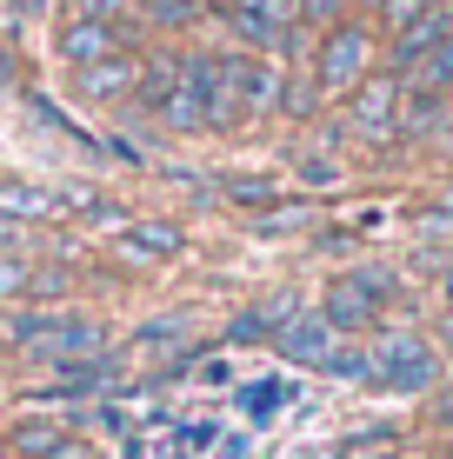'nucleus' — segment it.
I'll return each mask as SVG.
<instances>
[{"label": "nucleus", "instance_id": "f257e3e1", "mask_svg": "<svg viewBox=\"0 0 453 459\" xmlns=\"http://www.w3.org/2000/svg\"><path fill=\"white\" fill-rule=\"evenodd\" d=\"M7 346H21L40 367H81V359H100V326L81 313H21L7 326Z\"/></svg>", "mask_w": 453, "mask_h": 459}, {"label": "nucleus", "instance_id": "f03ea898", "mask_svg": "<svg viewBox=\"0 0 453 459\" xmlns=\"http://www.w3.org/2000/svg\"><path fill=\"white\" fill-rule=\"evenodd\" d=\"M260 107H274V74L260 60H213V120L227 126Z\"/></svg>", "mask_w": 453, "mask_h": 459}, {"label": "nucleus", "instance_id": "7ed1b4c3", "mask_svg": "<svg viewBox=\"0 0 453 459\" xmlns=\"http://www.w3.org/2000/svg\"><path fill=\"white\" fill-rule=\"evenodd\" d=\"M394 293V280L387 273H347V280H334V293H327V326L334 333H361V326L380 313V299Z\"/></svg>", "mask_w": 453, "mask_h": 459}, {"label": "nucleus", "instance_id": "20e7f679", "mask_svg": "<svg viewBox=\"0 0 453 459\" xmlns=\"http://www.w3.org/2000/svg\"><path fill=\"white\" fill-rule=\"evenodd\" d=\"M367 359H373V379H380V386H400V393H414V386L433 379V346L420 333H387Z\"/></svg>", "mask_w": 453, "mask_h": 459}, {"label": "nucleus", "instance_id": "39448f33", "mask_svg": "<svg viewBox=\"0 0 453 459\" xmlns=\"http://www.w3.org/2000/svg\"><path fill=\"white\" fill-rule=\"evenodd\" d=\"M274 346L293 359V367H327V359L340 353V333L327 326V313H301V320H293V326H287V333H280Z\"/></svg>", "mask_w": 453, "mask_h": 459}, {"label": "nucleus", "instance_id": "423d86ee", "mask_svg": "<svg viewBox=\"0 0 453 459\" xmlns=\"http://www.w3.org/2000/svg\"><path fill=\"white\" fill-rule=\"evenodd\" d=\"M361 67H367V34H361V27H334L327 47H320V87H334V93L353 87Z\"/></svg>", "mask_w": 453, "mask_h": 459}, {"label": "nucleus", "instance_id": "0eeeda50", "mask_svg": "<svg viewBox=\"0 0 453 459\" xmlns=\"http://www.w3.org/2000/svg\"><path fill=\"white\" fill-rule=\"evenodd\" d=\"M114 54H120V27H107V21H67L60 27V60L74 74L93 67V60H114Z\"/></svg>", "mask_w": 453, "mask_h": 459}, {"label": "nucleus", "instance_id": "6e6552de", "mask_svg": "<svg viewBox=\"0 0 453 459\" xmlns=\"http://www.w3.org/2000/svg\"><path fill=\"white\" fill-rule=\"evenodd\" d=\"M453 40V13L447 7H427L420 21L400 27V40H394V67H414V60H433L440 47Z\"/></svg>", "mask_w": 453, "mask_h": 459}, {"label": "nucleus", "instance_id": "1a4fd4ad", "mask_svg": "<svg viewBox=\"0 0 453 459\" xmlns=\"http://www.w3.org/2000/svg\"><path fill=\"white\" fill-rule=\"evenodd\" d=\"M127 87H140V67L127 54H114V60H93V67H81L74 74V93L81 100H120Z\"/></svg>", "mask_w": 453, "mask_h": 459}, {"label": "nucleus", "instance_id": "9d476101", "mask_svg": "<svg viewBox=\"0 0 453 459\" xmlns=\"http://www.w3.org/2000/svg\"><path fill=\"white\" fill-rule=\"evenodd\" d=\"M293 320H301V299H293V293H274V299H260L254 313H240V320L227 326V340H267V333L280 340Z\"/></svg>", "mask_w": 453, "mask_h": 459}, {"label": "nucleus", "instance_id": "9b49d317", "mask_svg": "<svg viewBox=\"0 0 453 459\" xmlns=\"http://www.w3.org/2000/svg\"><path fill=\"white\" fill-rule=\"evenodd\" d=\"M67 200L60 194H47V186H34V180H0V213L21 227V220H54Z\"/></svg>", "mask_w": 453, "mask_h": 459}, {"label": "nucleus", "instance_id": "f8f14e48", "mask_svg": "<svg viewBox=\"0 0 453 459\" xmlns=\"http://www.w3.org/2000/svg\"><path fill=\"white\" fill-rule=\"evenodd\" d=\"M60 446H67V426L60 420H13L7 426V453L13 459H54Z\"/></svg>", "mask_w": 453, "mask_h": 459}, {"label": "nucleus", "instance_id": "ddd939ff", "mask_svg": "<svg viewBox=\"0 0 453 459\" xmlns=\"http://www.w3.org/2000/svg\"><path fill=\"white\" fill-rule=\"evenodd\" d=\"M394 100H400V87H394V81H367V87H361V100H353V126L380 140L387 126H394Z\"/></svg>", "mask_w": 453, "mask_h": 459}, {"label": "nucleus", "instance_id": "4468645a", "mask_svg": "<svg viewBox=\"0 0 453 459\" xmlns=\"http://www.w3.org/2000/svg\"><path fill=\"white\" fill-rule=\"evenodd\" d=\"M127 253L167 260V253H180V227H167V220H140V227H127Z\"/></svg>", "mask_w": 453, "mask_h": 459}, {"label": "nucleus", "instance_id": "2eb2a0df", "mask_svg": "<svg viewBox=\"0 0 453 459\" xmlns=\"http://www.w3.org/2000/svg\"><path fill=\"white\" fill-rule=\"evenodd\" d=\"M447 87H453V40L433 60H420V93H447Z\"/></svg>", "mask_w": 453, "mask_h": 459}, {"label": "nucleus", "instance_id": "dca6fc26", "mask_svg": "<svg viewBox=\"0 0 453 459\" xmlns=\"http://www.w3.org/2000/svg\"><path fill=\"white\" fill-rule=\"evenodd\" d=\"M187 333V313H167V320H147L140 326V353H147V346H174Z\"/></svg>", "mask_w": 453, "mask_h": 459}, {"label": "nucleus", "instance_id": "f3484780", "mask_svg": "<svg viewBox=\"0 0 453 459\" xmlns=\"http://www.w3.org/2000/svg\"><path fill=\"white\" fill-rule=\"evenodd\" d=\"M127 7H134V0H81V21H107V27H114Z\"/></svg>", "mask_w": 453, "mask_h": 459}, {"label": "nucleus", "instance_id": "a211bd4d", "mask_svg": "<svg viewBox=\"0 0 453 459\" xmlns=\"http://www.w3.org/2000/svg\"><path fill=\"white\" fill-rule=\"evenodd\" d=\"M287 227H307V207H274L260 220V233H287Z\"/></svg>", "mask_w": 453, "mask_h": 459}, {"label": "nucleus", "instance_id": "6ab92c4d", "mask_svg": "<svg viewBox=\"0 0 453 459\" xmlns=\"http://www.w3.org/2000/svg\"><path fill=\"white\" fill-rule=\"evenodd\" d=\"M233 200H247V207H267L274 186H267V180H233Z\"/></svg>", "mask_w": 453, "mask_h": 459}, {"label": "nucleus", "instance_id": "aec40b11", "mask_svg": "<svg viewBox=\"0 0 453 459\" xmlns=\"http://www.w3.org/2000/svg\"><path fill=\"white\" fill-rule=\"evenodd\" d=\"M153 21H161V27H174V21H187V13H194V0H153Z\"/></svg>", "mask_w": 453, "mask_h": 459}, {"label": "nucleus", "instance_id": "412c9836", "mask_svg": "<svg viewBox=\"0 0 453 459\" xmlns=\"http://www.w3.org/2000/svg\"><path fill=\"white\" fill-rule=\"evenodd\" d=\"M7 293H27V266L21 260H0V299Z\"/></svg>", "mask_w": 453, "mask_h": 459}, {"label": "nucleus", "instance_id": "4be33fe9", "mask_svg": "<svg viewBox=\"0 0 453 459\" xmlns=\"http://www.w3.org/2000/svg\"><path fill=\"white\" fill-rule=\"evenodd\" d=\"M433 0H387V13H394V27H407V21H420Z\"/></svg>", "mask_w": 453, "mask_h": 459}, {"label": "nucleus", "instance_id": "5701e85b", "mask_svg": "<svg viewBox=\"0 0 453 459\" xmlns=\"http://www.w3.org/2000/svg\"><path fill=\"white\" fill-rule=\"evenodd\" d=\"M13 253H21V227H13V220L0 213V260H13Z\"/></svg>", "mask_w": 453, "mask_h": 459}, {"label": "nucleus", "instance_id": "b1692460", "mask_svg": "<svg viewBox=\"0 0 453 459\" xmlns=\"http://www.w3.org/2000/svg\"><path fill=\"white\" fill-rule=\"evenodd\" d=\"M334 7H340V0H301V13H307V21H327Z\"/></svg>", "mask_w": 453, "mask_h": 459}, {"label": "nucleus", "instance_id": "393cba45", "mask_svg": "<svg viewBox=\"0 0 453 459\" xmlns=\"http://www.w3.org/2000/svg\"><path fill=\"white\" fill-rule=\"evenodd\" d=\"M54 459H100V453H93V446H81V439H67V446H60Z\"/></svg>", "mask_w": 453, "mask_h": 459}, {"label": "nucleus", "instance_id": "a878e982", "mask_svg": "<svg viewBox=\"0 0 453 459\" xmlns=\"http://www.w3.org/2000/svg\"><path fill=\"white\" fill-rule=\"evenodd\" d=\"M353 459H400V453H387V446H380V453H353Z\"/></svg>", "mask_w": 453, "mask_h": 459}, {"label": "nucleus", "instance_id": "bb28decb", "mask_svg": "<svg viewBox=\"0 0 453 459\" xmlns=\"http://www.w3.org/2000/svg\"><path fill=\"white\" fill-rule=\"evenodd\" d=\"M7 7H13V13H27V7H34V0H7Z\"/></svg>", "mask_w": 453, "mask_h": 459}, {"label": "nucleus", "instance_id": "cd10ccee", "mask_svg": "<svg viewBox=\"0 0 453 459\" xmlns=\"http://www.w3.org/2000/svg\"><path fill=\"white\" fill-rule=\"evenodd\" d=\"M440 213H447V220H453V194H447V207H440Z\"/></svg>", "mask_w": 453, "mask_h": 459}, {"label": "nucleus", "instance_id": "c85d7f7f", "mask_svg": "<svg viewBox=\"0 0 453 459\" xmlns=\"http://www.w3.org/2000/svg\"><path fill=\"white\" fill-rule=\"evenodd\" d=\"M0 81H7V54H0Z\"/></svg>", "mask_w": 453, "mask_h": 459}, {"label": "nucleus", "instance_id": "c756f323", "mask_svg": "<svg viewBox=\"0 0 453 459\" xmlns=\"http://www.w3.org/2000/svg\"><path fill=\"white\" fill-rule=\"evenodd\" d=\"M367 7H387V0H367Z\"/></svg>", "mask_w": 453, "mask_h": 459}, {"label": "nucleus", "instance_id": "7c9ffc66", "mask_svg": "<svg viewBox=\"0 0 453 459\" xmlns=\"http://www.w3.org/2000/svg\"><path fill=\"white\" fill-rule=\"evenodd\" d=\"M0 346H7V326H0Z\"/></svg>", "mask_w": 453, "mask_h": 459}, {"label": "nucleus", "instance_id": "2f4dec72", "mask_svg": "<svg viewBox=\"0 0 453 459\" xmlns=\"http://www.w3.org/2000/svg\"><path fill=\"white\" fill-rule=\"evenodd\" d=\"M0 459H13V453H7V446H0Z\"/></svg>", "mask_w": 453, "mask_h": 459}, {"label": "nucleus", "instance_id": "473e14b6", "mask_svg": "<svg viewBox=\"0 0 453 459\" xmlns=\"http://www.w3.org/2000/svg\"><path fill=\"white\" fill-rule=\"evenodd\" d=\"M447 147H453V134H447Z\"/></svg>", "mask_w": 453, "mask_h": 459}]
</instances>
